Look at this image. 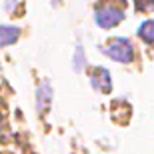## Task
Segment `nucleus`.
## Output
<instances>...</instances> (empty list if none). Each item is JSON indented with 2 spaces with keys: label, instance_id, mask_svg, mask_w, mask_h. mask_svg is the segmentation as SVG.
Here are the masks:
<instances>
[{
  "label": "nucleus",
  "instance_id": "1",
  "mask_svg": "<svg viewBox=\"0 0 154 154\" xmlns=\"http://www.w3.org/2000/svg\"><path fill=\"white\" fill-rule=\"evenodd\" d=\"M106 56L116 60V62H130L132 58H134V48H132V42L126 38H118V40H112L106 48Z\"/></svg>",
  "mask_w": 154,
  "mask_h": 154
},
{
  "label": "nucleus",
  "instance_id": "2",
  "mask_svg": "<svg viewBox=\"0 0 154 154\" xmlns=\"http://www.w3.org/2000/svg\"><path fill=\"white\" fill-rule=\"evenodd\" d=\"M122 20H124V12L116 10V8H102V10L96 12V24L102 28H112Z\"/></svg>",
  "mask_w": 154,
  "mask_h": 154
},
{
  "label": "nucleus",
  "instance_id": "3",
  "mask_svg": "<svg viewBox=\"0 0 154 154\" xmlns=\"http://www.w3.org/2000/svg\"><path fill=\"white\" fill-rule=\"evenodd\" d=\"M50 102H52V88L48 82H42L38 86V90H36V108H38L40 114H44L48 110Z\"/></svg>",
  "mask_w": 154,
  "mask_h": 154
},
{
  "label": "nucleus",
  "instance_id": "4",
  "mask_svg": "<svg viewBox=\"0 0 154 154\" xmlns=\"http://www.w3.org/2000/svg\"><path fill=\"white\" fill-rule=\"evenodd\" d=\"M90 82H92V86H94L96 90H100V92H108L110 88H112V86H110L112 84V82H110V74L104 68L94 70L92 76H90Z\"/></svg>",
  "mask_w": 154,
  "mask_h": 154
},
{
  "label": "nucleus",
  "instance_id": "5",
  "mask_svg": "<svg viewBox=\"0 0 154 154\" xmlns=\"http://www.w3.org/2000/svg\"><path fill=\"white\" fill-rule=\"evenodd\" d=\"M20 36V30L14 26H0V46L14 44Z\"/></svg>",
  "mask_w": 154,
  "mask_h": 154
},
{
  "label": "nucleus",
  "instance_id": "6",
  "mask_svg": "<svg viewBox=\"0 0 154 154\" xmlns=\"http://www.w3.org/2000/svg\"><path fill=\"white\" fill-rule=\"evenodd\" d=\"M138 36L146 42H154V20H146V22L138 28Z\"/></svg>",
  "mask_w": 154,
  "mask_h": 154
},
{
  "label": "nucleus",
  "instance_id": "7",
  "mask_svg": "<svg viewBox=\"0 0 154 154\" xmlns=\"http://www.w3.org/2000/svg\"><path fill=\"white\" fill-rule=\"evenodd\" d=\"M138 10H154V0H136Z\"/></svg>",
  "mask_w": 154,
  "mask_h": 154
}]
</instances>
